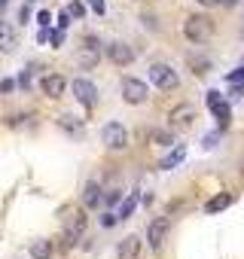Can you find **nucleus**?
I'll return each instance as SVG.
<instances>
[{
	"mask_svg": "<svg viewBox=\"0 0 244 259\" xmlns=\"http://www.w3.org/2000/svg\"><path fill=\"white\" fill-rule=\"evenodd\" d=\"M52 256V244L49 241H34L31 244V259H49Z\"/></svg>",
	"mask_w": 244,
	"mask_h": 259,
	"instance_id": "nucleus-17",
	"label": "nucleus"
},
{
	"mask_svg": "<svg viewBox=\"0 0 244 259\" xmlns=\"http://www.w3.org/2000/svg\"><path fill=\"white\" fill-rule=\"evenodd\" d=\"M49 43H52V46L58 49V46L64 43V31H61V28H58V31H52V34H49Z\"/></svg>",
	"mask_w": 244,
	"mask_h": 259,
	"instance_id": "nucleus-24",
	"label": "nucleus"
},
{
	"mask_svg": "<svg viewBox=\"0 0 244 259\" xmlns=\"http://www.w3.org/2000/svg\"><path fill=\"white\" fill-rule=\"evenodd\" d=\"M150 141H153L156 147H174V135H171V132H153Z\"/></svg>",
	"mask_w": 244,
	"mask_h": 259,
	"instance_id": "nucleus-21",
	"label": "nucleus"
},
{
	"mask_svg": "<svg viewBox=\"0 0 244 259\" xmlns=\"http://www.w3.org/2000/svg\"><path fill=\"white\" fill-rule=\"evenodd\" d=\"M19 46V34H16V25L0 19V52H16Z\"/></svg>",
	"mask_w": 244,
	"mask_h": 259,
	"instance_id": "nucleus-10",
	"label": "nucleus"
},
{
	"mask_svg": "<svg viewBox=\"0 0 244 259\" xmlns=\"http://www.w3.org/2000/svg\"><path fill=\"white\" fill-rule=\"evenodd\" d=\"M150 82L156 85V89H165V92H171V89H177V73H174V67L171 64H162V61H156L153 67H150Z\"/></svg>",
	"mask_w": 244,
	"mask_h": 259,
	"instance_id": "nucleus-3",
	"label": "nucleus"
},
{
	"mask_svg": "<svg viewBox=\"0 0 244 259\" xmlns=\"http://www.w3.org/2000/svg\"><path fill=\"white\" fill-rule=\"evenodd\" d=\"M226 79H229V82H241V79H244V67H238V70L226 73Z\"/></svg>",
	"mask_w": 244,
	"mask_h": 259,
	"instance_id": "nucleus-28",
	"label": "nucleus"
},
{
	"mask_svg": "<svg viewBox=\"0 0 244 259\" xmlns=\"http://www.w3.org/2000/svg\"><path fill=\"white\" fill-rule=\"evenodd\" d=\"M186 159V147H177V150H171L168 156H165V162H162V168H174V165H180Z\"/></svg>",
	"mask_w": 244,
	"mask_h": 259,
	"instance_id": "nucleus-18",
	"label": "nucleus"
},
{
	"mask_svg": "<svg viewBox=\"0 0 244 259\" xmlns=\"http://www.w3.org/2000/svg\"><path fill=\"white\" fill-rule=\"evenodd\" d=\"M214 116H217V122H220V128H226L229 125V116H232V110H229V104L223 101V104H217L214 107Z\"/></svg>",
	"mask_w": 244,
	"mask_h": 259,
	"instance_id": "nucleus-20",
	"label": "nucleus"
},
{
	"mask_svg": "<svg viewBox=\"0 0 244 259\" xmlns=\"http://www.w3.org/2000/svg\"><path fill=\"white\" fill-rule=\"evenodd\" d=\"M16 89V79H4V82H0V92H4V95H10Z\"/></svg>",
	"mask_w": 244,
	"mask_h": 259,
	"instance_id": "nucleus-29",
	"label": "nucleus"
},
{
	"mask_svg": "<svg viewBox=\"0 0 244 259\" xmlns=\"http://www.w3.org/2000/svg\"><path fill=\"white\" fill-rule=\"evenodd\" d=\"M198 4H201V7H220L223 0H198Z\"/></svg>",
	"mask_w": 244,
	"mask_h": 259,
	"instance_id": "nucleus-35",
	"label": "nucleus"
},
{
	"mask_svg": "<svg viewBox=\"0 0 244 259\" xmlns=\"http://www.w3.org/2000/svg\"><path fill=\"white\" fill-rule=\"evenodd\" d=\"M122 98H126L129 104H144L147 101V82L135 79V76H126L122 79Z\"/></svg>",
	"mask_w": 244,
	"mask_h": 259,
	"instance_id": "nucleus-5",
	"label": "nucleus"
},
{
	"mask_svg": "<svg viewBox=\"0 0 244 259\" xmlns=\"http://www.w3.org/2000/svg\"><path fill=\"white\" fill-rule=\"evenodd\" d=\"M89 4H92V10H95V13H98V16H101V13H104V0H89Z\"/></svg>",
	"mask_w": 244,
	"mask_h": 259,
	"instance_id": "nucleus-33",
	"label": "nucleus"
},
{
	"mask_svg": "<svg viewBox=\"0 0 244 259\" xmlns=\"http://www.w3.org/2000/svg\"><path fill=\"white\" fill-rule=\"evenodd\" d=\"M101 141H104L110 150H126V147H129V132H126L119 122H107V125L101 128Z\"/></svg>",
	"mask_w": 244,
	"mask_h": 259,
	"instance_id": "nucleus-4",
	"label": "nucleus"
},
{
	"mask_svg": "<svg viewBox=\"0 0 244 259\" xmlns=\"http://www.w3.org/2000/svg\"><path fill=\"white\" fill-rule=\"evenodd\" d=\"M168 119H171V128H177V132H186V128L195 125V107H192V104H180V107L171 110Z\"/></svg>",
	"mask_w": 244,
	"mask_h": 259,
	"instance_id": "nucleus-7",
	"label": "nucleus"
},
{
	"mask_svg": "<svg viewBox=\"0 0 244 259\" xmlns=\"http://www.w3.org/2000/svg\"><path fill=\"white\" fill-rule=\"evenodd\" d=\"M37 40H40V43H46V40H49V31H46V28H40V34H37Z\"/></svg>",
	"mask_w": 244,
	"mask_h": 259,
	"instance_id": "nucleus-36",
	"label": "nucleus"
},
{
	"mask_svg": "<svg viewBox=\"0 0 244 259\" xmlns=\"http://www.w3.org/2000/svg\"><path fill=\"white\" fill-rule=\"evenodd\" d=\"M116 223H119V213H104V217H101V226H104V229H110V226H116Z\"/></svg>",
	"mask_w": 244,
	"mask_h": 259,
	"instance_id": "nucleus-26",
	"label": "nucleus"
},
{
	"mask_svg": "<svg viewBox=\"0 0 244 259\" xmlns=\"http://www.w3.org/2000/svg\"><path fill=\"white\" fill-rule=\"evenodd\" d=\"M104 52H107V58H110L113 64H119V67H129V64L135 61V49H132L129 43H119V40H116V43H107Z\"/></svg>",
	"mask_w": 244,
	"mask_h": 259,
	"instance_id": "nucleus-8",
	"label": "nucleus"
},
{
	"mask_svg": "<svg viewBox=\"0 0 244 259\" xmlns=\"http://www.w3.org/2000/svg\"><path fill=\"white\" fill-rule=\"evenodd\" d=\"M101 198H104V195H101V186H98V183H89V186L83 189V204H86V207H98Z\"/></svg>",
	"mask_w": 244,
	"mask_h": 259,
	"instance_id": "nucleus-15",
	"label": "nucleus"
},
{
	"mask_svg": "<svg viewBox=\"0 0 244 259\" xmlns=\"http://www.w3.org/2000/svg\"><path fill=\"white\" fill-rule=\"evenodd\" d=\"M7 7H10V0H0V13H4Z\"/></svg>",
	"mask_w": 244,
	"mask_h": 259,
	"instance_id": "nucleus-37",
	"label": "nucleus"
},
{
	"mask_svg": "<svg viewBox=\"0 0 244 259\" xmlns=\"http://www.w3.org/2000/svg\"><path fill=\"white\" fill-rule=\"evenodd\" d=\"M165 235H168V217H159V220H153V223H150V232H147V241H150V247H153V250H162V241H165Z\"/></svg>",
	"mask_w": 244,
	"mask_h": 259,
	"instance_id": "nucleus-11",
	"label": "nucleus"
},
{
	"mask_svg": "<svg viewBox=\"0 0 244 259\" xmlns=\"http://www.w3.org/2000/svg\"><path fill=\"white\" fill-rule=\"evenodd\" d=\"M67 25H70V16H67V13H61V16H58V28H61V31H67Z\"/></svg>",
	"mask_w": 244,
	"mask_h": 259,
	"instance_id": "nucleus-32",
	"label": "nucleus"
},
{
	"mask_svg": "<svg viewBox=\"0 0 244 259\" xmlns=\"http://www.w3.org/2000/svg\"><path fill=\"white\" fill-rule=\"evenodd\" d=\"M135 207H138V195H129L126 201H122V207H119V220H129L135 213Z\"/></svg>",
	"mask_w": 244,
	"mask_h": 259,
	"instance_id": "nucleus-19",
	"label": "nucleus"
},
{
	"mask_svg": "<svg viewBox=\"0 0 244 259\" xmlns=\"http://www.w3.org/2000/svg\"><path fill=\"white\" fill-rule=\"evenodd\" d=\"M183 34H186L189 43H208L211 34H214V25H211L205 16H186V22H183Z\"/></svg>",
	"mask_w": 244,
	"mask_h": 259,
	"instance_id": "nucleus-1",
	"label": "nucleus"
},
{
	"mask_svg": "<svg viewBox=\"0 0 244 259\" xmlns=\"http://www.w3.org/2000/svg\"><path fill=\"white\" fill-rule=\"evenodd\" d=\"M58 125H61V128H67V132H73V135L83 128V122H79L76 116H61V119H58Z\"/></svg>",
	"mask_w": 244,
	"mask_h": 259,
	"instance_id": "nucleus-22",
	"label": "nucleus"
},
{
	"mask_svg": "<svg viewBox=\"0 0 244 259\" xmlns=\"http://www.w3.org/2000/svg\"><path fill=\"white\" fill-rule=\"evenodd\" d=\"M186 64H189V67H192V73H198V76L211 70V58H205V55H195V52H189V55H186Z\"/></svg>",
	"mask_w": 244,
	"mask_h": 259,
	"instance_id": "nucleus-14",
	"label": "nucleus"
},
{
	"mask_svg": "<svg viewBox=\"0 0 244 259\" xmlns=\"http://www.w3.org/2000/svg\"><path fill=\"white\" fill-rule=\"evenodd\" d=\"M119 198H122V195H119V192H107V204H116V201H119Z\"/></svg>",
	"mask_w": 244,
	"mask_h": 259,
	"instance_id": "nucleus-34",
	"label": "nucleus"
},
{
	"mask_svg": "<svg viewBox=\"0 0 244 259\" xmlns=\"http://www.w3.org/2000/svg\"><path fill=\"white\" fill-rule=\"evenodd\" d=\"M83 232H86V213H70L67 217V229H64V238H61V253H67V250H73V244L83 238Z\"/></svg>",
	"mask_w": 244,
	"mask_h": 259,
	"instance_id": "nucleus-2",
	"label": "nucleus"
},
{
	"mask_svg": "<svg viewBox=\"0 0 244 259\" xmlns=\"http://www.w3.org/2000/svg\"><path fill=\"white\" fill-rule=\"evenodd\" d=\"M232 204V192H223V195H217L214 201H208V213H220V210H226Z\"/></svg>",
	"mask_w": 244,
	"mask_h": 259,
	"instance_id": "nucleus-16",
	"label": "nucleus"
},
{
	"mask_svg": "<svg viewBox=\"0 0 244 259\" xmlns=\"http://www.w3.org/2000/svg\"><path fill=\"white\" fill-rule=\"evenodd\" d=\"M40 85H43V95H46V98H61L67 82H64V76H61V73H46Z\"/></svg>",
	"mask_w": 244,
	"mask_h": 259,
	"instance_id": "nucleus-12",
	"label": "nucleus"
},
{
	"mask_svg": "<svg viewBox=\"0 0 244 259\" xmlns=\"http://www.w3.org/2000/svg\"><path fill=\"white\" fill-rule=\"evenodd\" d=\"M217 141H220V135H208V138H205V150H214Z\"/></svg>",
	"mask_w": 244,
	"mask_h": 259,
	"instance_id": "nucleus-31",
	"label": "nucleus"
},
{
	"mask_svg": "<svg viewBox=\"0 0 244 259\" xmlns=\"http://www.w3.org/2000/svg\"><path fill=\"white\" fill-rule=\"evenodd\" d=\"M205 101H208V107H211V110H214L217 104H223V98H220V92H214V89L208 92V98H205Z\"/></svg>",
	"mask_w": 244,
	"mask_h": 259,
	"instance_id": "nucleus-25",
	"label": "nucleus"
},
{
	"mask_svg": "<svg viewBox=\"0 0 244 259\" xmlns=\"http://www.w3.org/2000/svg\"><path fill=\"white\" fill-rule=\"evenodd\" d=\"M116 256H119V259H138V256H141V238H138V235L122 238V241H119Z\"/></svg>",
	"mask_w": 244,
	"mask_h": 259,
	"instance_id": "nucleus-13",
	"label": "nucleus"
},
{
	"mask_svg": "<svg viewBox=\"0 0 244 259\" xmlns=\"http://www.w3.org/2000/svg\"><path fill=\"white\" fill-rule=\"evenodd\" d=\"M19 85H22V89H28V85H31V67H28V70L19 76Z\"/></svg>",
	"mask_w": 244,
	"mask_h": 259,
	"instance_id": "nucleus-30",
	"label": "nucleus"
},
{
	"mask_svg": "<svg viewBox=\"0 0 244 259\" xmlns=\"http://www.w3.org/2000/svg\"><path fill=\"white\" fill-rule=\"evenodd\" d=\"M98 58H101L98 40H95V37H86V40H83V49H79V55H76L79 67H83V70H89V67H95V64H98Z\"/></svg>",
	"mask_w": 244,
	"mask_h": 259,
	"instance_id": "nucleus-9",
	"label": "nucleus"
},
{
	"mask_svg": "<svg viewBox=\"0 0 244 259\" xmlns=\"http://www.w3.org/2000/svg\"><path fill=\"white\" fill-rule=\"evenodd\" d=\"M67 16H70V19H83V16H86L83 4H70V7H67Z\"/></svg>",
	"mask_w": 244,
	"mask_h": 259,
	"instance_id": "nucleus-23",
	"label": "nucleus"
},
{
	"mask_svg": "<svg viewBox=\"0 0 244 259\" xmlns=\"http://www.w3.org/2000/svg\"><path fill=\"white\" fill-rule=\"evenodd\" d=\"M70 92H73V98H76L79 104H86V107H92V104L98 101V89H95V82L86 79V76L73 79V82H70Z\"/></svg>",
	"mask_w": 244,
	"mask_h": 259,
	"instance_id": "nucleus-6",
	"label": "nucleus"
},
{
	"mask_svg": "<svg viewBox=\"0 0 244 259\" xmlns=\"http://www.w3.org/2000/svg\"><path fill=\"white\" fill-rule=\"evenodd\" d=\"M37 22H40V28H46V25L52 22V13H49V10H40V16H37Z\"/></svg>",
	"mask_w": 244,
	"mask_h": 259,
	"instance_id": "nucleus-27",
	"label": "nucleus"
}]
</instances>
